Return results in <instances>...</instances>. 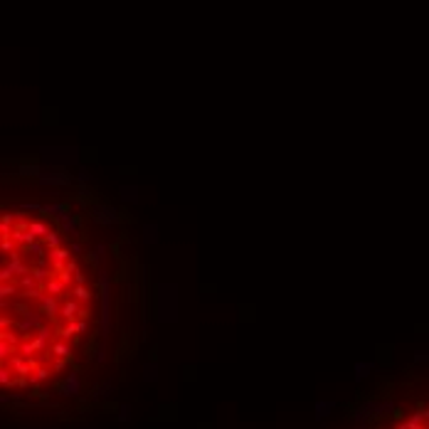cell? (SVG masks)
<instances>
[{
	"instance_id": "2",
	"label": "cell",
	"mask_w": 429,
	"mask_h": 429,
	"mask_svg": "<svg viewBox=\"0 0 429 429\" xmlns=\"http://www.w3.org/2000/svg\"><path fill=\"white\" fill-rule=\"evenodd\" d=\"M390 429H429V402L417 407L414 412H409L399 422H395Z\"/></svg>"
},
{
	"instance_id": "1",
	"label": "cell",
	"mask_w": 429,
	"mask_h": 429,
	"mask_svg": "<svg viewBox=\"0 0 429 429\" xmlns=\"http://www.w3.org/2000/svg\"><path fill=\"white\" fill-rule=\"evenodd\" d=\"M94 316L89 276L45 212L5 207L0 217V382L40 390L74 363Z\"/></svg>"
}]
</instances>
